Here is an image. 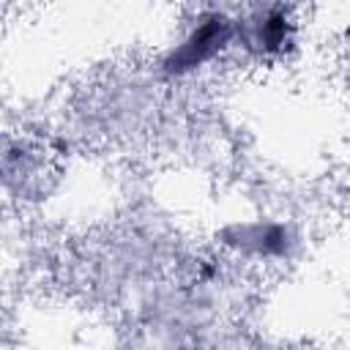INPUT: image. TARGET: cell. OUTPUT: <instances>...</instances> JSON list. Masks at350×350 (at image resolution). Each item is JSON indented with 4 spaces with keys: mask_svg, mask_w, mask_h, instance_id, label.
<instances>
[{
    "mask_svg": "<svg viewBox=\"0 0 350 350\" xmlns=\"http://www.w3.org/2000/svg\"><path fill=\"white\" fill-rule=\"evenodd\" d=\"M230 38H232V22L224 14H208L178 44V49H172V55L164 60V66L172 74H183L189 68H197L205 60H211Z\"/></svg>",
    "mask_w": 350,
    "mask_h": 350,
    "instance_id": "6da1fadb",
    "label": "cell"
},
{
    "mask_svg": "<svg viewBox=\"0 0 350 350\" xmlns=\"http://www.w3.org/2000/svg\"><path fill=\"white\" fill-rule=\"evenodd\" d=\"M243 38H246V44H257L265 52L279 49L290 38V22H287V16L282 11L271 8V11H265L262 16H257L254 22L246 25Z\"/></svg>",
    "mask_w": 350,
    "mask_h": 350,
    "instance_id": "7a4b0ae2",
    "label": "cell"
}]
</instances>
